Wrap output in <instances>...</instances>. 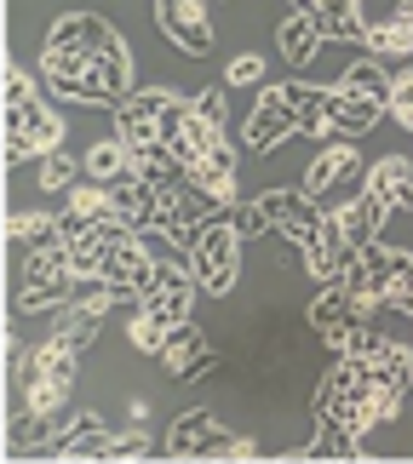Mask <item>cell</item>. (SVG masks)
<instances>
[{"label":"cell","instance_id":"1","mask_svg":"<svg viewBox=\"0 0 413 464\" xmlns=\"http://www.w3.org/2000/svg\"><path fill=\"white\" fill-rule=\"evenodd\" d=\"M241 246H247V236L236 229V218H230V212H212V218L202 224V236H195V246H190V264H195L202 293H212V298L236 293V281H241Z\"/></svg>","mask_w":413,"mask_h":464},{"label":"cell","instance_id":"2","mask_svg":"<svg viewBox=\"0 0 413 464\" xmlns=\"http://www.w3.org/2000/svg\"><path fill=\"white\" fill-rule=\"evenodd\" d=\"M69 293H75V264H69L64 246H41V253H24L17 264V293L12 310L17 315H41V310H64Z\"/></svg>","mask_w":413,"mask_h":464},{"label":"cell","instance_id":"3","mask_svg":"<svg viewBox=\"0 0 413 464\" xmlns=\"http://www.w3.org/2000/svg\"><path fill=\"white\" fill-rule=\"evenodd\" d=\"M64 115L52 110L46 98H29L17 103V110H6V160L12 167H24V160H41L52 150H64Z\"/></svg>","mask_w":413,"mask_h":464},{"label":"cell","instance_id":"4","mask_svg":"<svg viewBox=\"0 0 413 464\" xmlns=\"http://www.w3.org/2000/svg\"><path fill=\"white\" fill-rule=\"evenodd\" d=\"M259 207H264V218H270L276 236H281V241H293L299 253L321 236V229H328V212L316 207V195L304 189V184H299V189H264V195H259Z\"/></svg>","mask_w":413,"mask_h":464},{"label":"cell","instance_id":"5","mask_svg":"<svg viewBox=\"0 0 413 464\" xmlns=\"http://www.w3.org/2000/svg\"><path fill=\"white\" fill-rule=\"evenodd\" d=\"M230 441H236V436H230L207 407H190V413H178L167 424L161 453H167V459H230Z\"/></svg>","mask_w":413,"mask_h":464},{"label":"cell","instance_id":"6","mask_svg":"<svg viewBox=\"0 0 413 464\" xmlns=\"http://www.w3.org/2000/svg\"><path fill=\"white\" fill-rule=\"evenodd\" d=\"M195 298H202V281H195V264L184 253V258H161L155 264V281H150V293H143V310H155L161 321L178 327V321H190Z\"/></svg>","mask_w":413,"mask_h":464},{"label":"cell","instance_id":"7","mask_svg":"<svg viewBox=\"0 0 413 464\" xmlns=\"http://www.w3.org/2000/svg\"><path fill=\"white\" fill-rule=\"evenodd\" d=\"M304 321H310V333L328 344L333 355H345V344H350V333L362 327V310H356V298H350V287L345 281H328V287H316V298H310V310H304Z\"/></svg>","mask_w":413,"mask_h":464},{"label":"cell","instance_id":"8","mask_svg":"<svg viewBox=\"0 0 413 464\" xmlns=\"http://www.w3.org/2000/svg\"><path fill=\"white\" fill-rule=\"evenodd\" d=\"M155 24L184 58H212V46H219L212 17H207V0H155Z\"/></svg>","mask_w":413,"mask_h":464},{"label":"cell","instance_id":"9","mask_svg":"<svg viewBox=\"0 0 413 464\" xmlns=\"http://www.w3.org/2000/svg\"><path fill=\"white\" fill-rule=\"evenodd\" d=\"M287 138H299V115H293V103L281 98V86H264L253 115H247V127H241V144L253 155H270V150L287 144Z\"/></svg>","mask_w":413,"mask_h":464},{"label":"cell","instance_id":"10","mask_svg":"<svg viewBox=\"0 0 413 464\" xmlns=\"http://www.w3.org/2000/svg\"><path fill=\"white\" fill-rule=\"evenodd\" d=\"M161 367H167V379H178V384H195V379H207L212 372V344H207V333L195 327V321H178V327L167 333V344H161V355H155Z\"/></svg>","mask_w":413,"mask_h":464},{"label":"cell","instance_id":"11","mask_svg":"<svg viewBox=\"0 0 413 464\" xmlns=\"http://www.w3.org/2000/svg\"><path fill=\"white\" fill-rule=\"evenodd\" d=\"M281 98L293 103L299 115V138H316V144H328L333 132V86H316V81H281Z\"/></svg>","mask_w":413,"mask_h":464},{"label":"cell","instance_id":"12","mask_svg":"<svg viewBox=\"0 0 413 464\" xmlns=\"http://www.w3.org/2000/svg\"><path fill=\"white\" fill-rule=\"evenodd\" d=\"M121 34L103 24L98 12H64L58 24L46 29V46H69V52H86V58H98V52H110Z\"/></svg>","mask_w":413,"mask_h":464},{"label":"cell","instance_id":"13","mask_svg":"<svg viewBox=\"0 0 413 464\" xmlns=\"http://www.w3.org/2000/svg\"><path fill=\"white\" fill-rule=\"evenodd\" d=\"M184 178L207 195L212 207H224V212L236 207V150H230V144H212L195 167H184Z\"/></svg>","mask_w":413,"mask_h":464},{"label":"cell","instance_id":"14","mask_svg":"<svg viewBox=\"0 0 413 464\" xmlns=\"http://www.w3.org/2000/svg\"><path fill=\"white\" fill-rule=\"evenodd\" d=\"M356 172H362V150H356L350 138H345V144H328V150H316V155H310V167H304V189H310L316 201H321L328 189H345Z\"/></svg>","mask_w":413,"mask_h":464},{"label":"cell","instance_id":"15","mask_svg":"<svg viewBox=\"0 0 413 464\" xmlns=\"http://www.w3.org/2000/svg\"><path fill=\"white\" fill-rule=\"evenodd\" d=\"M321 24H316V12L310 6H299V12H287L281 24H276V52H281V63H293V69H310L316 63V52H321Z\"/></svg>","mask_w":413,"mask_h":464},{"label":"cell","instance_id":"16","mask_svg":"<svg viewBox=\"0 0 413 464\" xmlns=\"http://www.w3.org/2000/svg\"><path fill=\"white\" fill-rule=\"evenodd\" d=\"M385 218H390V207L379 201V195H368V189H362V195H350L345 207H333L339 236H345L356 253H362L368 241H379V236H385Z\"/></svg>","mask_w":413,"mask_h":464},{"label":"cell","instance_id":"17","mask_svg":"<svg viewBox=\"0 0 413 464\" xmlns=\"http://www.w3.org/2000/svg\"><path fill=\"white\" fill-rule=\"evenodd\" d=\"M368 195H379L390 212H413V160L408 155H379L362 178Z\"/></svg>","mask_w":413,"mask_h":464},{"label":"cell","instance_id":"18","mask_svg":"<svg viewBox=\"0 0 413 464\" xmlns=\"http://www.w3.org/2000/svg\"><path fill=\"white\" fill-rule=\"evenodd\" d=\"M110 441H115V430L103 424L98 413H81V419H69L64 430H58V441H52V459H110Z\"/></svg>","mask_w":413,"mask_h":464},{"label":"cell","instance_id":"19","mask_svg":"<svg viewBox=\"0 0 413 464\" xmlns=\"http://www.w3.org/2000/svg\"><path fill=\"white\" fill-rule=\"evenodd\" d=\"M110 207H115V224H127V229H150V224H155V212H161V189H155V184H143L138 172H127V178H115V184H110Z\"/></svg>","mask_w":413,"mask_h":464},{"label":"cell","instance_id":"20","mask_svg":"<svg viewBox=\"0 0 413 464\" xmlns=\"http://www.w3.org/2000/svg\"><path fill=\"white\" fill-rule=\"evenodd\" d=\"M385 115H390V110H385L379 98H362V92L333 86V132H339V138H368Z\"/></svg>","mask_w":413,"mask_h":464},{"label":"cell","instance_id":"21","mask_svg":"<svg viewBox=\"0 0 413 464\" xmlns=\"http://www.w3.org/2000/svg\"><path fill=\"white\" fill-rule=\"evenodd\" d=\"M6 236L24 246V253H41V246H64V224H58V212L29 207V212H12L6 218Z\"/></svg>","mask_w":413,"mask_h":464},{"label":"cell","instance_id":"22","mask_svg":"<svg viewBox=\"0 0 413 464\" xmlns=\"http://www.w3.org/2000/svg\"><path fill=\"white\" fill-rule=\"evenodd\" d=\"M81 167H86V178H98V184H115V178L133 172V150L121 144V138H98V144H86Z\"/></svg>","mask_w":413,"mask_h":464},{"label":"cell","instance_id":"23","mask_svg":"<svg viewBox=\"0 0 413 464\" xmlns=\"http://www.w3.org/2000/svg\"><path fill=\"white\" fill-rule=\"evenodd\" d=\"M362 52H373V58H402V63H413V29L402 24V17H379V24H368Z\"/></svg>","mask_w":413,"mask_h":464},{"label":"cell","instance_id":"24","mask_svg":"<svg viewBox=\"0 0 413 464\" xmlns=\"http://www.w3.org/2000/svg\"><path fill=\"white\" fill-rule=\"evenodd\" d=\"M299 453H310V459H356L362 453V436H356L350 424H339V419H316L310 448H299Z\"/></svg>","mask_w":413,"mask_h":464},{"label":"cell","instance_id":"25","mask_svg":"<svg viewBox=\"0 0 413 464\" xmlns=\"http://www.w3.org/2000/svg\"><path fill=\"white\" fill-rule=\"evenodd\" d=\"M339 86L345 92H362V98H379V103H390V69H385V58H356L345 75H339Z\"/></svg>","mask_w":413,"mask_h":464},{"label":"cell","instance_id":"26","mask_svg":"<svg viewBox=\"0 0 413 464\" xmlns=\"http://www.w3.org/2000/svg\"><path fill=\"white\" fill-rule=\"evenodd\" d=\"M316 24H321V34H328V41H350V46H362V34H368V17H362V6H356V0L321 6Z\"/></svg>","mask_w":413,"mask_h":464},{"label":"cell","instance_id":"27","mask_svg":"<svg viewBox=\"0 0 413 464\" xmlns=\"http://www.w3.org/2000/svg\"><path fill=\"white\" fill-rule=\"evenodd\" d=\"M98 333H103V315H98V310H75V304H64V310H58V338H64L69 350H81V355H86V350L98 344Z\"/></svg>","mask_w":413,"mask_h":464},{"label":"cell","instance_id":"28","mask_svg":"<svg viewBox=\"0 0 413 464\" xmlns=\"http://www.w3.org/2000/svg\"><path fill=\"white\" fill-rule=\"evenodd\" d=\"M167 333H172V321H161L155 310H133V321H127V344L138 350V355H161V344H167Z\"/></svg>","mask_w":413,"mask_h":464},{"label":"cell","instance_id":"29","mask_svg":"<svg viewBox=\"0 0 413 464\" xmlns=\"http://www.w3.org/2000/svg\"><path fill=\"white\" fill-rule=\"evenodd\" d=\"M379 379H390V384H402V390H413V344H402V338H385L379 344V355L368 362Z\"/></svg>","mask_w":413,"mask_h":464},{"label":"cell","instance_id":"30","mask_svg":"<svg viewBox=\"0 0 413 464\" xmlns=\"http://www.w3.org/2000/svg\"><path fill=\"white\" fill-rule=\"evenodd\" d=\"M34 167H41V172H34V178H41V189H75L81 178H86V167L69 150H52V155L34 160Z\"/></svg>","mask_w":413,"mask_h":464},{"label":"cell","instance_id":"31","mask_svg":"<svg viewBox=\"0 0 413 464\" xmlns=\"http://www.w3.org/2000/svg\"><path fill=\"white\" fill-rule=\"evenodd\" d=\"M69 212H81V218H115V207H110V184H98V178H81L75 189H69Z\"/></svg>","mask_w":413,"mask_h":464},{"label":"cell","instance_id":"32","mask_svg":"<svg viewBox=\"0 0 413 464\" xmlns=\"http://www.w3.org/2000/svg\"><path fill=\"white\" fill-rule=\"evenodd\" d=\"M24 407L29 413H64V401L75 396V384H58V379H24Z\"/></svg>","mask_w":413,"mask_h":464},{"label":"cell","instance_id":"33","mask_svg":"<svg viewBox=\"0 0 413 464\" xmlns=\"http://www.w3.org/2000/svg\"><path fill=\"white\" fill-rule=\"evenodd\" d=\"M115 138H121L127 150L167 144V138H161V121H150V115H133V110H115Z\"/></svg>","mask_w":413,"mask_h":464},{"label":"cell","instance_id":"34","mask_svg":"<svg viewBox=\"0 0 413 464\" xmlns=\"http://www.w3.org/2000/svg\"><path fill=\"white\" fill-rule=\"evenodd\" d=\"M264 69L270 63H264L259 52H236V58L224 63V86L230 92H253V86H264Z\"/></svg>","mask_w":413,"mask_h":464},{"label":"cell","instance_id":"35","mask_svg":"<svg viewBox=\"0 0 413 464\" xmlns=\"http://www.w3.org/2000/svg\"><path fill=\"white\" fill-rule=\"evenodd\" d=\"M385 110H390V121H397L402 132H413V63L390 75V103Z\"/></svg>","mask_w":413,"mask_h":464},{"label":"cell","instance_id":"36","mask_svg":"<svg viewBox=\"0 0 413 464\" xmlns=\"http://www.w3.org/2000/svg\"><path fill=\"white\" fill-rule=\"evenodd\" d=\"M230 218H236V229H241L247 241H259V236H276V229H270V218H264V207H259V201H241L236 212H230Z\"/></svg>","mask_w":413,"mask_h":464},{"label":"cell","instance_id":"37","mask_svg":"<svg viewBox=\"0 0 413 464\" xmlns=\"http://www.w3.org/2000/svg\"><path fill=\"white\" fill-rule=\"evenodd\" d=\"M29 98H41L34 92V75L24 63H6V110H17V103H29Z\"/></svg>","mask_w":413,"mask_h":464},{"label":"cell","instance_id":"38","mask_svg":"<svg viewBox=\"0 0 413 464\" xmlns=\"http://www.w3.org/2000/svg\"><path fill=\"white\" fill-rule=\"evenodd\" d=\"M150 453H155V441L143 436L138 424H133V430H121V436L110 441V459H150Z\"/></svg>","mask_w":413,"mask_h":464},{"label":"cell","instance_id":"39","mask_svg":"<svg viewBox=\"0 0 413 464\" xmlns=\"http://www.w3.org/2000/svg\"><path fill=\"white\" fill-rule=\"evenodd\" d=\"M224 92H230V86H207V92H195V98H190L195 110L212 121V127H224V121H230V98H224Z\"/></svg>","mask_w":413,"mask_h":464},{"label":"cell","instance_id":"40","mask_svg":"<svg viewBox=\"0 0 413 464\" xmlns=\"http://www.w3.org/2000/svg\"><path fill=\"white\" fill-rule=\"evenodd\" d=\"M230 459H259V441L253 436H236V441H230Z\"/></svg>","mask_w":413,"mask_h":464},{"label":"cell","instance_id":"41","mask_svg":"<svg viewBox=\"0 0 413 464\" xmlns=\"http://www.w3.org/2000/svg\"><path fill=\"white\" fill-rule=\"evenodd\" d=\"M127 419H133V424H143V419H150V401L133 396V401H127Z\"/></svg>","mask_w":413,"mask_h":464},{"label":"cell","instance_id":"42","mask_svg":"<svg viewBox=\"0 0 413 464\" xmlns=\"http://www.w3.org/2000/svg\"><path fill=\"white\" fill-rule=\"evenodd\" d=\"M390 17H402V24L413 29V0H397V12H390Z\"/></svg>","mask_w":413,"mask_h":464},{"label":"cell","instance_id":"43","mask_svg":"<svg viewBox=\"0 0 413 464\" xmlns=\"http://www.w3.org/2000/svg\"><path fill=\"white\" fill-rule=\"evenodd\" d=\"M299 6H310V12H321V6H339V0H299Z\"/></svg>","mask_w":413,"mask_h":464}]
</instances>
